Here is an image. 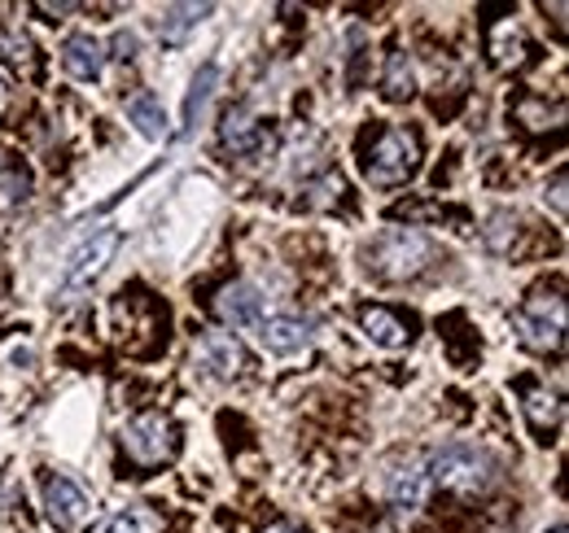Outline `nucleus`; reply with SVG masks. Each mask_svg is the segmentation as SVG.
Returning a JSON list of instances; mask_svg holds the SVG:
<instances>
[{
	"mask_svg": "<svg viewBox=\"0 0 569 533\" xmlns=\"http://www.w3.org/2000/svg\"><path fill=\"white\" fill-rule=\"evenodd\" d=\"M119 232L114 228H101L97 237H88L79 250L71 254V266H67V293H79V289H88L106 266H110V259H114V250H119Z\"/></svg>",
	"mask_w": 569,
	"mask_h": 533,
	"instance_id": "nucleus-7",
	"label": "nucleus"
},
{
	"mask_svg": "<svg viewBox=\"0 0 569 533\" xmlns=\"http://www.w3.org/2000/svg\"><path fill=\"white\" fill-rule=\"evenodd\" d=\"M517 390H521V411H526L530 429L539 433V442H548V433H557V424L566 415L561 394L548 390V385H539V381H517Z\"/></svg>",
	"mask_w": 569,
	"mask_h": 533,
	"instance_id": "nucleus-12",
	"label": "nucleus"
},
{
	"mask_svg": "<svg viewBox=\"0 0 569 533\" xmlns=\"http://www.w3.org/2000/svg\"><path fill=\"white\" fill-rule=\"evenodd\" d=\"M548 533H566V525H552V530H548Z\"/></svg>",
	"mask_w": 569,
	"mask_h": 533,
	"instance_id": "nucleus-30",
	"label": "nucleus"
},
{
	"mask_svg": "<svg viewBox=\"0 0 569 533\" xmlns=\"http://www.w3.org/2000/svg\"><path fill=\"white\" fill-rule=\"evenodd\" d=\"M429 259H433V241L417 228H390L363 250V263L377 280H412L426 271Z\"/></svg>",
	"mask_w": 569,
	"mask_h": 533,
	"instance_id": "nucleus-3",
	"label": "nucleus"
},
{
	"mask_svg": "<svg viewBox=\"0 0 569 533\" xmlns=\"http://www.w3.org/2000/svg\"><path fill=\"white\" fill-rule=\"evenodd\" d=\"M128 123H137V132H141L144 140H162V135H167V114H162L158 97H149V92H137V97L128 101Z\"/></svg>",
	"mask_w": 569,
	"mask_h": 533,
	"instance_id": "nucleus-20",
	"label": "nucleus"
},
{
	"mask_svg": "<svg viewBox=\"0 0 569 533\" xmlns=\"http://www.w3.org/2000/svg\"><path fill=\"white\" fill-rule=\"evenodd\" d=\"M552 210H557V214H566V210H569V201H566V171H557V175H552Z\"/></svg>",
	"mask_w": 569,
	"mask_h": 533,
	"instance_id": "nucleus-26",
	"label": "nucleus"
},
{
	"mask_svg": "<svg viewBox=\"0 0 569 533\" xmlns=\"http://www.w3.org/2000/svg\"><path fill=\"white\" fill-rule=\"evenodd\" d=\"M512 114H517L526 128H535V132H539V128H561V119H566V110H561V105H552V110H548V101H539V97L517 101V110H512Z\"/></svg>",
	"mask_w": 569,
	"mask_h": 533,
	"instance_id": "nucleus-23",
	"label": "nucleus"
},
{
	"mask_svg": "<svg viewBox=\"0 0 569 533\" xmlns=\"http://www.w3.org/2000/svg\"><path fill=\"white\" fill-rule=\"evenodd\" d=\"M429 467V485H442L451 494H465V499H478L496 485V460L491 451L473 446V442H451L442 451H433L426 460Z\"/></svg>",
	"mask_w": 569,
	"mask_h": 533,
	"instance_id": "nucleus-2",
	"label": "nucleus"
},
{
	"mask_svg": "<svg viewBox=\"0 0 569 533\" xmlns=\"http://www.w3.org/2000/svg\"><path fill=\"white\" fill-rule=\"evenodd\" d=\"M114 58H123V62L137 58V36H132V31H119V36H114Z\"/></svg>",
	"mask_w": 569,
	"mask_h": 533,
	"instance_id": "nucleus-25",
	"label": "nucleus"
},
{
	"mask_svg": "<svg viewBox=\"0 0 569 533\" xmlns=\"http://www.w3.org/2000/svg\"><path fill=\"white\" fill-rule=\"evenodd\" d=\"M219 140H223L228 153L250 158V153H259V149L268 144V128H263V119H259L250 105H232V110L223 114V123H219Z\"/></svg>",
	"mask_w": 569,
	"mask_h": 533,
	"instance_id": "nucleus-10",
	"label": "nucleus"
},
{
	"mask_svg": "<svg viewBox=\"0 0 569 533\" xmlns=\"http://www.w3.org/2000/svg\"><path fill=\"white\" fill-rule=\"evenodd\" d=\"M386 499L403 512L421 507L429 499V467L421 455H399L390 460V472H386Z\"/></svg>",
	"mask_w": 569,
	"mask_h": 533,
	"instance_id": "nucleus-9",
	"label": "nucleus"
},
{
	"mask_svg": "<svg viewBox=\"0 0 569 533\" xmlns=\"http://www.w3.org/2000/svg\"><path fill=\"white\" fill-rule=\"evenodd\" d=\"M4 110H9V83L0 79V114H4Z\"/></svg>",
	"mask_w": 569,
	"mask_h": 533,
	"instance_id": "nucleus-28",
	"label": "nucleus"
},
{
	"mask_svg": "<svg viewBox=\"0 0 569 533\" xmlns=\"http://www.w3.org/2000/svg\"><path fill=\"white\" fill-rule=\"evenodd\" d=\"M193 354L202 359V368H207L211 376H219V381H241V376H250V368H254L250 350L232 333H202L198 345H193Z\"/></svg>",
	"mask_w": 569,
	"mask_h": 533,
	"instance_id": "nucleus-6",
	"label": "nucleus"
},
{
	"mask_svg": "<svg viewBox=\"0 0 569 533\" xmlns=\"http://www.w3.org/2000/svg\"><path fill=\"white\" fill-rule=\"evenodd\" d=\"M44 512H49V521H53L62 533H74L83 521H88L92 503H88V494L74 485L71 476L49 472V476H44Z\"/></svg>",
	"mask_w": 569,
	"mask_h": 533,
	"instance_id": "nucleus-8",
	"label": "nucleus"
},
{
	"mask_svg": "<svg viewBox=\"0 0 569 533\" xmlns=\"http://www.w3.org/2000/svg\"><path fill=\"white\" fill-rule=\"evenodd\" d=\"M97 533H162V516L153 507H128V512L110 516Z\"/></svg>",
	"mask_w": 569,
	"mask_h": 533,
	"instance_id": "nucleus-22",
	"label": "nucleus"
},
{
	"mask_svg": "<svg viewBox=\"0 0 569 533\" xmlns=\"http://www.w3.org/2000/svg\"><path fill=\"white\" fill-rule=\"evenodd\" d=\"M412 92H417V74H412L408 53L390 49L386 53V70H381V97L386 101H412Z\"/></svg>",
	"mask_w": 569,
	"mask_h": 533,
	"instance_id": "nucleus-16",
	"label": "nucleus"
},
{
	"mask_svg": "<svg viewBox=\"0 0 569 533\" xmlns=\"http://www.w3.org/2000/svg\"><path fill=\"white\" fill-rule=\"evenodd\" d=\"M62 67H67V74L79 79V83L101 79V70H106V49H101V40H92L88 31H74L71 40L62 44Z\"/></svg>",
	"mask_w": 569,
	"mask_h": 533,
	"instance_id": "nucleus-14",
	"label": "nucleus"
},
{
	"mask_svg": "<svg viewBox=\"0 0 569 533\" xmlns=\"http://www.w3.org/2000/svg\"><path fill=\"white\" fill-rule=\"evenodd\" d=\"M176 451H180V429H176L171 415H162V411H141V415H132V420L123 424V455H128L132 467L149 472V467L171 464Z\"/></svg>",
	"mask_w": 569,
	"mask_h": 533,
	"instance_id": "nucleus-5",
	"label": "nucleus"
},
{
	"mask_svg": "<svg viewBox=\"0 0 569 533\" xmlns=\"http://www.w3.org/2000/svg\"><path fill=\"white\" fill-rule=\"evenodd\" d=\"M512 329L521 336V345L539 350V354H557L566 345V298L561 289H535L517 311H512Z\"/></svg>",
	"mask_w": 569,
	"mask_h": 533,
	"instance_id": "nucleus-4",
	"label": "nucleus"
},
{
	"mask_svg": "<svg viewBox=\"0 0 569 533\" xmlns=\"http://www.w3.org/2000/svg\"><path fill=\"white\" fill-rule=\"evenodd\" d=\"M214 315H219V324H228V329H254L259 320H263V298L250 289V284H223L219 293H214Z\"/></svg>",
	"mask_w": 569,
	"mask_h": 533,
	"instance_id": "nucleus-11",
	"label": "nucleus"
},
{
	"mask_svg": "<svg viewBox=\"0 0 569 533\" xmlns=\"http://www.w3.org/2000/svg\"><path fill=\"white\" fill-rule=\"evenodd\" d=\"M254 329L272 354H298L302 345H311V320H298V315H268Z\"/></svg>",
	"mask_w": 569,
	"mask_h": 533,
	"instance_id": "nucleus-15",
	"label": "nucleus"
},
{
	"mask_svg": "<svg viewBox=\"0 0 569 533\" xmlns=\"http://www.w3.org/2000/svg\"><path fill=\"white\" fill-rule=\"evenodd\" d=\"M0 58L9 62V67L18 70V74H27V79H36L40 74V58H36V44L22 36V31H9L4 40H0Z\"/></svg>",
	"mask_w": 569,
	"mask_h": 533,
	"instance_id": "nucleus-21",
	"label": "nucleus"
},
{
	"mask_svg": "<svg viewBox=\"0 0 569 533\" xmlns=\"http://www.w3.org/2000/svg\"><path fill=\"white\" fill-rule=\"evenodd\" d=\"M526 53H530V40H526L521 22H499L496 31H491V58H496V67H503V70L521 67Z\"/></svg>",
	"mask_w": 569,
	"mask_h": 533,
	"instance_id": "nucleus-17",
	"label": "nucleus"
},
{
	"mask_svg": "<svg viewBox=\"0 0 569 533\" xmlns=\"http://www.w3.org/2000/svg\"><path fill=\"white\" fill-rule=\"evenodd\" d=\"M74 4H36V13H49V22H58L62 13H71Z\"/></svg>",
	"mask_w": 569,
	"mask_h": 533,
	"instance_id": "nucleus-27",
	"label": "nucleus"
},
{
	"mask_svg": "<svg viewBox=\"0 0 569 533\" xmlns=\"http://www.w3.org/2000/svg\"><path fill=\"white\" fill-rule=\"evenodd\" d=\"M211 9L214 4H171V9H162V18H158V36H162L167 44H180Z\"/></svg>",
	"mask_w": 569,
	"mask_h": 533,
	"instance_id": "nucleus-18",
	"label": "nucleus"
},
{
	"mask_svg": "<svg viewBox=\"0 0 569 533\" xmlns=\"http://www.w3.org/2000/svg\"><path fill=\"white\" fill-rule=\"evenodd\" d=\"M390 219H460V210H447V205H429V201H403L390 210Z\"/></svg>",
	"mask_w": 569,
	"mask_h": 533,
	"instance_id": "nucleus-24",
	"label": "nucleus"
},
{
	"mask_svg": "<svg viewBox=\"0 0 569 533\" xmlns=\"http://www.w3.org/2000/svg\"><path fill=\"white\" fill-rule=\"evenodd\" d=\"M359 329L372 336L377 345H386V350H403L412 341L417 320L412 315H399L390 306H359Z\"/></svg>",
	"mask_w": 569,
	"mask_h": 533,
	"instance_id": "nucleus-13",
	"label": "nucleus"
},
{
	"mask_svg": "<svg viewBox=\"0 0 569 533\" xmlns=\"http://www.w3.org/2000/svg\"><path fill=\"white\" fill-rule=\"evenodd\" d=\"M214 83H219V67H214V62H207V67L193 74L189 97H184V135L198 128V119H202V110H207V101H211Z\"/></svg>",
	"mask_w": 569,
	"mask_h": 533,
	"instance_id": "nucleus-19",
	"label": "nucleus"
},
{
	"mask_svg": "<svg viewBox=\"0 0 569 533\" xmlns=\"http://www.w3.org/2000/svg\"><path fill=\"white\" fill-rule=\"evenodd\" d=\"M359 171L377 189H399L421 171V135L412 128H381L363 144Z\"/></svg>",
	"mask_w": 569,
	"mask_h": 533,
	"instance_id": "nucleus-1",
	"label": "nucleus"
},
{
	"mask_svg": "<svg viewBox=\"0 0 569 533\" xmlns=\"http://www.w3.org/2000/svg\"><path fill=\"white\" fill-rule=\"evenodd\" d=\"M268 533H302V530H293V525H272Z\"/></svg>",
	"mask_w": 569,
	"mask_h": 533,
	"instance_id": "nucleus-29",
	"label": "nucleus"
}]
</instances>
